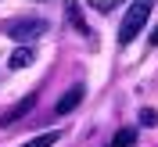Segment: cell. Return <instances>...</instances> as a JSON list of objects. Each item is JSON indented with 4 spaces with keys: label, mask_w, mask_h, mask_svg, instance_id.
<instances>
[{
    "label": "cell",
    "mask_w": 158,
    "mask_h": 147,
    "mask_svg": "<svg viewBox=\"0 0 158 147\" xmlns=\"http://www.w3.org/2000/svg\"><path fill=\"white\" fill-rule=\"evenodd\" d=\"M151 7H155V0H133V4H129L126 18H122V25H118V47H129V43L140 36V29L148 25Z\"/></svg>",
    "instance_id": "6da1fadb"
},
{
    "label": "cell",
    "mask_w": 158,
    "mask_h": 147,
    "mask_svg": "<svg viewBox=\"0 0 158 147\" xmlns=\"http://www.w3.org/2000/svg\"><path fill=\"white\" fill-rule=\"evenodd\" d=\"M43 32H47V22H43V18H18V22L7 25V36L18 39V43H29V39L43 36Z\"/></svg>",
    "instance_id": "7a4b0ae2"
},
{
    "label": "cell",
    "mask_w": 158,
    "mask_h": 147,
    "mask_svg": "<svg viewBox=\"0 0 158 147\" xmlns=\"http://www.w3.org/2000/svg\"><path fill=\"white\" fill-rule=\"evenodd\" d=\"M83 93H86V90H83V83L69 86V90L58 97V104H54V115H69V111H76V108H79V100H83Z\"/></svg>",
    "instance_id": "3957f363"
},
{
    "label": "cell",
    "mask_w": 158,
    "mask_h": 147,
    "mask_svg": "<svg viewBox=\"0 0 158 147\" xmlns=\"http://www.w3.org/2000/svg\"><path fill=\"white\" fill-rule=\"evenodd\" d=\"M32 61H36V47L22 43V47H18V50H15V54L7 58V68H11V72H18V68H29Z\"/></svg>",
    "instance_id": "277c9868"
},
{
    "label": "cell",
    "mask_w": 158,
    "mask_h": 147,
    "mask_svg": "<svg viewBox=\"0 0 158 147\" xmlns=\"http://www.w3.org/2000/svg\"><path fill=\"white\" fill-rule=\"evenodd\" d=\"M32 104H36V97H32V93H29V97H22V100H18V104H15V108H11V111H7V115L0 118V126H11V122H15V118H22V115H25V111H29V108H32Z\"/></svg>",
    "instance_id": "5b68a950"
},
{
    "label": "cell",
    "mask_w": 158,
    "mask_h": 147,
    "mask_svg": "<svg viewBox=\"0 0 158 147\" xmlns=\"http://www.w3.org/2000/svg\"><path fill=\"white\" fill-rule=\"evenodd\" d=\"M61 140V133H54V129H50V133H40V137H32L29 144H22V147H54Z\"/></svg>",
    "instance_id": "8992f818"
},
{
    "label": "cell",
    "mask_w": 158,
    "mask_h": 147,
    "mask_svg": "<svg viewBox=\"0 0 158 147\" xmlns=\"http://www.w3.org/2000/svg\"><path fill=\"white\" fill-rule=\"evenodd\" d=\"M137 144V129H118L111 137V147H133Z\"/></svg>",
    "instance_id": "52a82bcc"
},
{
    "label": "cell",
    "mask_w": 158,
    "mask_h": 147,
    "mask_svg": "<svg viewBox=\"0 0 158 147\" xmlns=\"http://www.w3.org/2000/svg\"><path fill=\"white\" fill-rule=\"evenodd\" d=\"M65 7H69V14H72V22H76V29H79V32H90V25H86V22H83V14H79V4H76V0H69V4H65Z\"/></svg>",
    "instance_id": "ba28073f"
},
{
    "label": "cell",
    "mask_w": 158,
    "mask_h": 147,
    "mask_svg": "<svg viewBox=\"0 0 158 147\" xmlns=\"http://www.w3.org/2000/svg\"><path fill=\"white\" fill-rule=\"evenodd\" d=\"M140 126H158V111L144 108V111H140Z\"/></svg>",
    "instance_id": "9c48e42d"
},
{
    "label": "cell",
    "mask_w": 158,
    "mask_h": 147,
    "mask_svg": "<svg viewBox=\"0 0 158 147\" xmlns=\"http://www.w3.org/2000/svg\"><path fill=\"white\" fill-rule=\"evenodd\" d=\"M90 7L94 11H111V7H118V0H90Z\"/></svg>",
    "instance_id": "30bf717a"
},
{
    "label": "cell",
    "mask_w": 158,
    "mask_h": 147,
    "mask_svg": "<svg viewBox=\"0 0 158 147\" xmlns=\"http://www.w3.org/2000/svg\"><path fill=\"white\" fill-rule=\"evenodd\" d=\"M148 43H151V47H158V25L151 29V39H148Z\"/></svg>",
    "instance_id": "8fae6325"
}]
</instances>
